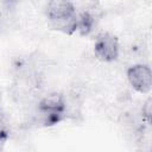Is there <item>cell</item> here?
Instances as JSON below:
<instances>
[{"label": "cell", "mask_w": 152, "mask_h": 152, "mask_svg": "<svg viewBox=\"0 0 152 152\" xmlns=\"http://www.w3.org/2000/svg\"><path fill=\"white\" fill-rule=\"evenodd\" d=\"M151 114H152V100L147 99L141 107V118L142 121H145L147 125H150L151 122Z\"/></svg>", "instance_id": "cell-6"}, {"label": "cell", "mask_w": 152, "mask_h": 152, "mask_svg": "<svg viewBox=\"0 0 152 152\" xmlns=\"http://www.w3.org/2000/svg\"><path fill=\"white\" fill-rule=\"evenodd\" d=\"M0 18H1V14H0Z\"/></svg>", "instance_id": "cell-8"}, {"label": "cell", "mask_w": 152, "mask_h": 152, "mask_svg": "<svg viewBox=\"0 0 152 152\" xmlns=\"http://www.w3.org/2000/svg\"><path fill=\"white\" fill-rule=\"evenodd\" d=\"M127 80L135 91L140 94H147L152 88L151 68L142 63L134 64L127 69Z\"/></svg>", "instance_id": "cell-3"}, {"label": "cell", "mask_w": 152, "mask_h": 152, "mask_svg": "<svg viewBox=\"0 0 152 152\" xmlns=\"http://www.w3.org/2000/svg\"><path fill=\"white\" fill-rule=\"evenodd\" d=\"M10 137V124L5 115L0 113V145H4Z\"/></svg>", "instance_id": "cell-5"}, {"label": "cell", "mask_w": 152, "mask_h": 152, "mask_svg": "<svg viewBox=\"0 0 152 152\" xmlns=\"http://www.w3.org/2000/svg\"><path fill=\"white\" fill-rule=\"evenodd\" d=\"M95 26V17L90 11H83L77 14V31L82 36H88Z\"/></svg>", "instance_id": "cell-4"}, {"label": "cell", "mask_w": 152, "mask_h": 152, "mask_svg": "<svg viewBox=\"0 0 152 152\" xmlns=\"http://www.w3.org/2000/svg\"><path fill=\"white\" fill-rule=\"evenodd\" d=\"M1 1H2V5H4L7 10H12V8H14V7L19 4L20 0H1Z\"/></svg>", "instance_id": "cell-7"}, {"label": "cell", "mask_w": 152, "mask_h": 152, "mask_svg": "<svg viewBox=\"0 0 152 152\" xmlns=\"http://www.w3.org/2000/svg\"><path fill=\"white\" fill-rule=\"evenodd\" d=\"M94 55L103 63H112L116 61L120 55V44L118 38L109 32L99 34L94 44Z\"/></svg>", "instance_id": "cell-2"}, {"label": "cell", "mask_w": 152, "mask_h": 152, "mask_svg": "<svg viewBox=\"0 0 152 152\" xmlns=\"http://www.w3.org/2000/svg\"><path fill=\"white\" fill-rule=\"evenodd\" d=\"M46 17L55 30L66 34L77 31V12L69 0H49Z\"/></svg>", "instance_id": "cell-1"}]
</instances>
